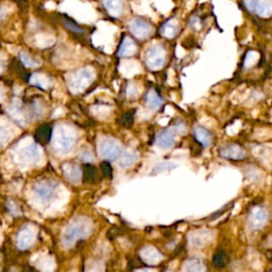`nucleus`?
<instances>
[{
  "mask_svg": "<svg viewBox=\"0 0 272 272\" xmlns=\"http://www.w3.org/2000/svg\"><path fill=\"white\" fill-rule=\"evenodd\" d=\"M94 81V72L91 68L77 70L69 78V87L74 93H81Z\"/></svg>",
  "mask_w": 272,
  "mask_h": 272,
  "instance_id": "1",
  "label": "nucleus"
},
{
  "mask_svg": "<svg viewBox=\"0 0 272 272\" xmlns=\"http://www.w3.org/2000/svg\"><path fill=\"white\" fill-rule=\"evenodd\" d=\"M167 53L166 50L161 45H153L147 50L145 60L147 66L151 70L161 69L166 63Z\"/></svg>",
  "mask_w": 272,
  "mask_h": 272,
  "instance_id": "2",
  "label": "nucleus"
},
{
  "mask_svg": "<svg viewBox=\"0 0 272 272\" xmlns=\"http://www.w3.org/2000/svg\"><path fill=\"white\" fill-rule=\"evenodd\" d=\"M87 228L88 226H85V223H81L80 221L70 224L63 235L64 246L72 247L76 240L84 238L88 233Z\"/></svg>",
  "mask_w": 272,
  "mask_h": 272,
  "instance_id": "3",
  "label": "nucleus"
},
{
  "mask_svg": "<svg viewBox=\"0 0 272 272\" xmlns=\"http://www.w3.org/2000/svg\"><path fill=\"white\" fill-rule=\"evenodd\" d=\"M57 183L52 181H40L38 182L33 187V192L37 197L42 202H47L52 197L56 192Z\"/></svg>",
  "mask_w": 272,
  "mask_h": 272,
  "instance_id": "4",
  "label": "nucleus"
},
{
  "mask_svg": "<svg viewBox=\"0 0 272 272\" xmlns=\"http://www.w3.org/2000/svg\"><path fill=\"white\" fill-rule=\"evenodd\" d=\"M129 29L134 37L139 39H145L147 38H149L153 31L152 26L150 23L141 19H134L130 21Z\"/></svg>",
  "mask_w": 272,
  "mask_h": 272,
  "instance_id": "5",
  "label": "nucleus"
},
{
  "mask_svg": "<svg viewBox=\"0 0 272 272\" xmlns=\"http://www.w3.org/2000/svg\"><path fill=\"white\" fill-rule=\"evenodd\" d=\"M100 155L106 161H115V159L119 156L121 148L119 144H117L115 140L111 139H104L100 144Z\"/></svg>",
  "mask_w": 272,
  "mask_h": 272,
  "instance_id": "6",
  "label": "nucleus"
},
{
  "mask_svg": "<svg viewBox=\"0 0 272 272\" xmlns=\"http://www.w3.org/2000/svg\"><path fill=\"white\" fill-rule=\"evenodd\" d=\"M34 240H35L34 230L31 227L26 226L22 229H20L19 234H17L16 245L19 250H27L28 248H30L32 246Z\"/></svg>",
  "mask_w": 272,
  "mask_h": 272,
  "instance_id": "7",
  "label": "nucleus"
},
{
  "mask_svg": "<svg viewBox=\"0 0 272 272\" xmlns=\"http://www.w3.org/2000/svg\"><path fill=\"white\" fill-rule=\"evenodd\" d=\"M220 155L230 159H242L246 153L242 148L236 144H227L220 147Z\"/></svg>",
  "mask_w": 272,
  "mask_h": 272,
  "instance_id": "8",
  "label": "nucleus"
},
{
  "mask_svg": "<svg viewBox=\"0 0 272 272\" xmlns=\"http://www.w3.org/2000/svg\"><path fill=\"white\" fill-rule=\"evenodd\" d=\"M74 143L75 140L72 135L65 131H58V133L56 136L55 148L58 151L68 152L73 148Z\"/></svg>",
  "mask_w": 272,
  "mask_h": 272,
  "instance_id": "9",
  "label": "nucleus"
},
{
  "mask_svg": "<svg viewBox=\"0 0 272 272\" xmlns=\"http://www.w3.org/2000/svg\"><path fill=\"white\" fill-rule=\"evenodd\" d=\"M175 129H166L163 132L158 134L156 138V144L158 147L164 148V149H168L175 145Z\"/></svg>",
  "mask_w": 272,
  "mask_h": 272,
  "instance_id": "10",
  "label": "nucleus"
},
{
  "mask_svg": "<svg viewBox=\"0 0 272 272\" xmlns=\"http://www.w3.org/2000/svg\"><path fill=\"white\" fill-rule=\"evenodd\" d=\"M20 155L22 157V161L29 164H35L39 158V148L35 145H29L25 148H22Z\"/></svg>",
  "mask_w": 272,
  "mask_h": 272,
  "instance_id": "11",
  "label": "nucleus"
},
{
  "mask_svg": "<svg viewBox=\"0 0 272 272\" xmlns=\"http://www.w3.org/2000/svg\"><path fill=\"white\" fill-rule=\"evenodd\" d=\"M102 2L111 16L119 17L122 15L125 9L123 0H103Z\"/></svg>",
  "mask_w": 272,
  "mask_h": 272,
  "instance_id": "12",
  "label": "nucleus"
},
{
  "mask_svg": "<svg viewBox=\"0 0 272 272\" xmlns=\"http://www.w3.org/2000/svg\"><path fill=\"white\" fill-rule=\"evenodd\" d=\"M267 212L263 209H255L253 210L250 215V223L254 229H258L263 227L265 222L267 221Z\"/></svg>",
  "mask_w": 272,
  "mask_h": 272,
  "instance_id": "13",
  "label": "nucleus"
},
{
  "mask_svg": "<svg viewBox=\"0 0 272 272\" xmlns=\"http://www.w3.org/2000/svg\"><path fill=\"white\" fill-rule=\"evenodd\" d=\"M137 51V46L135 45L134 40L131 38H125L120 45L118 56L119 57H132Z\"/></svg>",
  "mask_w": 272,
  "mask_h": 272,
  "instance_id": "14",
  "label": "nucleus"
},
{
  "mask_svg": "<svg viewBox=\"0 0 272 272\" xmlns=\"http://www.w3.org/2000/svg\"><path fill=\"white\" fill-rule=\"evenodd\" d=\"M254 12L264 19H268L272 14V0H257Z\"/></svg>",
  "mask_w": 272,
  "mask_h": 272,
  "instance_id": "15",
  "label": "nucleus"
},
{
  "mask_svg": "<svg viewBox=\"0 0 272 272\" xmlns=\"http://www.w3.org/2000/svg\"><path fill=\"white\" fill-rule=\"evenodd\" d=\"M194 137H196L199 143L204 147H209L212 143V135L208 130H205L204 128H194Z\"/></svg>",
  "mask_w": 272,
  "mask_h": 272,
  "instance_id": "16",
  "label": "nucleus"
},
{
  "mask_svg": "<svg viewBox=\"0 0 272 272\" xmlns=\"http://www.w3.org/2000/svg\"><path fill=\"white\" fill-rule=\"evenodd\" d=\"M35 137H37V140L40 144H48L52 137V128L48 125L42 126L38 129Z\"/></svg>",
  "mask_w": 272,
  "mask_h": 272,
  "instance_id": "17",
  "label": "nucleus"
},
{
  "mask_svg": "<svg viewBox=\"0 0 272 272\" xmlns=\"http://www.w3.org/2000/svg\"><path fill=\"white\" fill-rule=\"evenodd\" d=\"M178 30H179V26L178 23L175 22V19H171L162 27L161 33L164 35V37H166L168 39H173L175 37L176 33H178Z\"/></svg>",
  "mask_w": 272,
  "mask_h": 272,
  "instance_id": "18",
  "label": "nucleus"
},
{
  "mask_svg": "<svg viewBox=\"0 0 272 272\" xmlns=\"http://www.w3.org/2000/svg\"><path fill=\"white\" fill-rule=\"evenodd\" d=\"M146 102H147V104H148V106H149V108L155 110V109H158L159 106L162 105L163 100L156 94L155 91L151 90V91L148 92V94L146 95Z\"/></svg>",
  "mask_w": 272,
  "mask_h": 272,
  "instance_id": "19",
  "label": "nucleus"
},
{
  "mask_svg": "<svg viewBox=\"0 0 272 272\" xmlns=\"http://www.w3.org/2000/svg\"><path fill=\"white\" fill-rule=\"evenodd\" d=\"M227 263H228V255L223 250L218 251L214 255V257H213V265H214L217 269L223 268L224 266L227 265Z\"/></svg>",
  "mask_w": 272,
  "mask_h": 272,
  "instance_id": "20",
  "label": "nucleus"
},
{
  "mask_svg": "<svg viewBox=\"0 0 272 272\" xmlns=\"http://www.w3.org/2000/svg\"><path fill=\"white\" fill-rule=\"evenodd\" d=\"M96 176V168L92 164H85L83 167V181L92 182Z\"/></svg>",
  "mask_w": 272,
  "mask_h": 272,
  "instance_id": "21",
  "label": "nucleus"
},
{
  "mask_svg": "<svg viewBox=\"0 0 272 272\" xmlns=\"http://www.w3.org/2000/svg\"><path fill=\"white\" fill-rule=\"evenodd\" d=\"M30 82H31L32 84H34V85L39 86L40 88H47V87H48V85H49V81H48V79H47L45 76H43V75H39V74L33 75V76H32V78H31V80H30Z\"/></svg>",
  "mask_w": 272,
  "mask_h": 272,
  "instance_id": "22",
  "label": "nucleus"
},
{
  "mask_svg": "<svg viewBox=\"0 0 272 272\" xmlns=\"http://www.w3.org/2000/svg\"><path fill=\"white\" fill-rule=\"evenodd\" d=\"M11 138V133L9 128L0 123V147H3L9 143V140Z\"/></svg>",
  "mask_w": 272,
  "mask_h": 272,
  "instance_id": "23",
  "label": "nucleus"
},
{
  "mask_svg": "<svg viewBox=\"0 0 272 272\" xmlns=\"http://www.w3.org/2000/svg\"><path fill=\"white\" fill-rule=\"evenodd\" d=\"M64 173H65V175H66L67 179L72 182L78 181L80 178V169L77 166H75V165L74 166H69V169L67 171L64 170Z\"/></svg>",
  "mask_w": 272,
  "mask_h": 272,
  "instance_id": "24",
  "label": "nucleus"
},
{
  "mask_svg": "<svg viewBox=\"0 0 272 272\" xmlns=\"http://www.w3.org/2000/svg\"><path fill=\"white\" fill-rule=\"evenodd\" d=\"M136 161V155L132 152H127L125 153V155H123L120 159V164L122 167H129L133 165Z\"/></svg>",
  "mask_w": 272,
  "mask_h": 272,
  "instance_id": "25",
  "label": "nucleus"
},
{
  "mask_svg": "<svg viewBox=\"0 0 272 272\" xmlns=\"http://www.w3.org/2000/svg\"><path fill=\"white\" fill-rule=\"evenodd\" d=\"M100 168H101V171L105 178H112V175H113V168H112L109 161L102 162L101 165H100Z\"/></svg>",
  "mask_w": 272,
  "mask_h": 272,
  "instance_id": "26",
  "label": "nucleus"
},
{
  "mask_svg": "<svg viewBox=\"0 0 272 272\" xmlns=\"http://www.w3.org/2000/svg\"><path fill=\"white\" fill-rule=\"evenodd\" d=\"M20 58H21L22 63L25 64L26 66H28V67H35V66H38V65H39L38 62H35L31 57H29L27 53H25V52L20 53Z\"/></svg>",
  "mask_w": 272,
  "mask_h": 272,
  "instance_id": "27",
  "label": "nucleus"
},
{
  "mask_svg": "<svg viewBox=\"0 0 272 272\" xmlns=\"http://www.w3.org/2000/svg\"><path fill=\"white\" fill-rule=\"evenodd\" d=\"M7 206H8V210L10 211V213L13 216H19L21 214V212L19 211V208L17 206V204L14 202V201H8V203H7Z\"/></svg>",
  "mask_w": 272,
  "mask_h": 272,
  "instance_id": "28",
  "label": "nucleus"
},
{
  "mask_svg": "<svg viewBox=\"0 0 272 272\" xmlns=\"http://www.w3.org/2000/svg\"><path fill=\"white\" fill-rule=\"evenodd\" d=\"M187 271L188 272H205V269L203 268V266H201L200 263L192 262L188 265Z\"/></svg>",
  "mask_w": 272,
  "mask_h": 272,
  "instance_id": "29",
  "label": "nucleus"
},
{
  "mask_svg": "<svg viewBox=\"0 0 272 272\" xmlns=\"http://www.w3.org/2000/svg\"><path fill=\"white\" fill-rule=\"evenodd\" d=\"M132 123H133V115H132V113H126L125 115L122 116V118H121V125L122 126L129 128V127L132 126Z\"/></svg>",
  "mask_w": 272,
  "mask_h": 272,
  "instance_id": "30",
  "label": "nucleus"
},
{
  "mask_svg": "<svg viewBox=\"0 0 272 272\" xmlns=\"http://www.w3.org/2000/svg\"><path fill=\"white\" fill-rule=\"evenodd\" d=\"M171 168H174V167H171V165H170V164L158 165V166H156V168L155 169V173H162V171L169 170V169H171Z\"/></svg>",
  "mask_w": 272,
  "mask_h": 272,
  "instance_id": "31",
  "label": "nucleus"
},
{
  "mask_svg": "<svg viewBox=\"0 0 272 272\" xmlns=\"http://www.w3.org/2000/svg\"><path fill=\"white\" fill-rule=\"evenodd\" d=\"M256 1H257V0H245V3L247 5V8L249 9V11L254 12V11H255Z\"/></svg>",
  "mask_w": 272,
  "mask_h": 272,
  "instance_id": "32",
  "label": "nucleus"
},
{
  "mask_svg": "<svg viewBox=\"0 0 272 272\" xmlns=\"http://www.w3.org/2000/svg\"><path fill=\"white\" fill-rule=\"evenodd\" d=\"M191 26L194 27V28H196V27H197V29L200 28V26H201V21H200V19H199V17H197V16L192 17V19H191Z\"/></svg>",
  "mask_w": 272,
  "mask_h": 272,
  "instance_id": "33",
  "label": "nucleus"
},
{
  "mask_svg": "<svg viewBox=\"0 0 272 272\" xmlns=\"http://www.w3.org/2000/svg\"><path fill=\"white\" fill-rule=\"evenodd\" d=\"M65 26H66L68 29H70V30L75 31V32H82L81 29H79L78 27L74 25V23H72V22H65Z\"/></svg>",
  "mask_w": 272,
  "mask_h": 272,
  "instance_id": "34",
  "label": "nucleus"
}]
</instances>
